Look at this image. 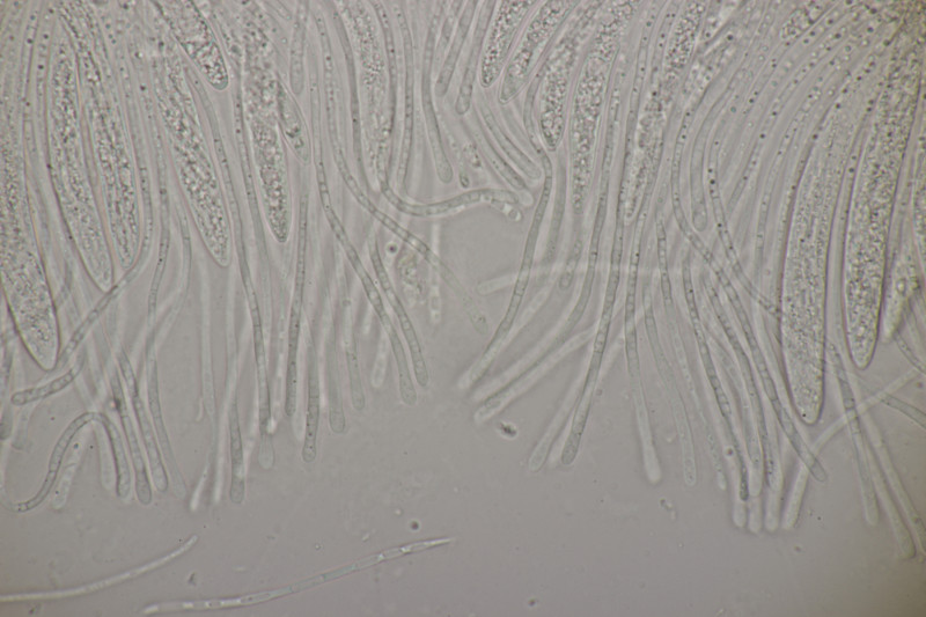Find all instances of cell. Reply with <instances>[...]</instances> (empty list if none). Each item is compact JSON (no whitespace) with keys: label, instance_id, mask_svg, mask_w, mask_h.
Wrapping results in <instances>:
<instances>
[{"label":"cell","instance_id":"obj_9","mask_svg":"<svg viewBox=\"0 0 926 617\" xmlns=\"http://www.w3.org/2000/svg\"><path fill=\"white\" fill-rule=\"evenodd\" d=\"M495 9V2L484 3L479 21L474 33L473 46L470 50L465 75H463L458 100L455 102V112L459 115H465L472 104L474 84L477 75V66H479L481 51L483 48L485 34L488 32L489 22L492 12Z\"/></svg>","mask_w":926,"mask_h":617},{"label":"cell","instance_id":"obj_16","mask_svg":"<svg viewBox=\"0 0 926 617\" xmlns=\"http://www.w3.org/2000/svg\"><path fill=\"white\" fill-rule=\"evenodd\" d=\"M308 7L310 5L307 2L299 3L295 27H293L290 77L291 90L296 95L303 93L305 85L304 54Z\"/></svg>","mask_w":926,"mask_h":617},{"label":"cell","instance_id":"obj_18","mask_svg":"<svg viewBox=\"0 0 926 617\" xmlns=\"http://www.w3.org/2000/svg\"><path fill=\"white\" fill-rule=\"evenodd\" d=\"M134 405L139 424H141L146 452H148L149 455L154 486H156L158 491L163 492L164 494V492H166L168 489V476L163 458H161L157 440L154 438L153 431L151 430V426L148 422V418H146L145 415L143 403L141 399L138 398V396H135L134 398Z\"/></svg>","mask_w":926,"mask_h":617},{"label":"cell","instance_id":"obj_20","mask_svg":"<svg viewBox=\"0 0 926 617\" xmlns=\"http://www.w3.org/2000/svg\"><path fill=\"white\" fill-rule=\"evenodd\" d=\"M328 387H329V424L336 435H342L347 422L343 410L340 372H338L335 355L328 358Z\"/></svg>","mask_w":926,"mask_h":617},{"label":"cell","instance_id":"obj_12","mask_svg":"<svg viewBox=\"0 0 926 617\" xmlns=\"http://www.w3.org/2000/svg\"><path fill=\"white\" fill-rule=\"evenodd\" d=\"M296 593L297 591L295 589V584H292L290 586L282 587V589L245 594V596L225 599L178 602V604L166 605L167 607L161 608L160 611H180V609H185V611H218V609L264 604V602L288 597L291 596V594Z\"/></svg>","mask_w":926,"mask_h":617},{"label":"cell","instance_id":"obj_15","mask_svg":"<svg viewBox=\"0 0 926 617\" xmlns=\"http://www.w3.org/2000/svg\"><path fill=\"white\" fill-rule=\"evenodd\" d=\"M477 7V2H469L463 11L462 16L459 21L457 32H455L453 43L446 57V61L443 65L442 72H440L439 78L436 84V94L438 97L443 98L450 87V83L453 77L455 66H457L463 44L467 39V35L472 26L474 19L475 10Z\"/></svg>","mask_w":926,"mask_h":617},{"label":"cell","instance_id":"obj_23","mask_svg":"<svg viewBox=\"0 0 926 617\" xmlns=\"http://www.w3.org/2000/svg\"><path fill=\"white\" fill-rule=\"evenodd\" d=\"M75 377V372L71 371L68 374H65L64 377L58 378L47 386L29 389V391L17 393L13 396L12 402L14 405L22 406L26 405V403L46 398L48 395L62 391L63 388L72 383Z\"/></svg>","mask_w":926,"mask_h":617},{"label":"cell","instance_id":"obj_19","mask_svg":"<svg viewBox=\"0 0 926 617\" xmlns=\"http://www.w3.org/2000/svg\"><path fill=\"white\" fill-rule=\"evenodd\" d=\"M123 424L130 447L132 466H134L136 495L139 503L149 506L153 496L148 468H146L141 447H139L136 433L127 414L123 415Z\"/></svg>","mask_w":926,"mask_h":617},{"label":"cell","instance_id":"obj_17","mask_svg":"<svg viewBox=\"0 0 926 617\" xmlns=\"http://www.w3.org/2000/svg\"><path fill=\"white\" fill-rule=\"evenodd\" d=\"M232 482L230 497L234 504L244 502L246 492V469L244 444H242L237 408H233L230 420Z\"/></svg>","mask_w":926,"mask_h":617},{"label":"cell","instance_id":"obj_3","mask_svg":"<svg viewBox=\"0 0 926 617\" xmlns=\"http://www.w3.org/2000/svg\"><path fill=\"white\" fill-rule=\"evenodd\" d=\"M381 192L387 198V201L406 215L420 218H429V217H445L451 215L453 212L458 210L465 209L467 207H472V205L479 204L481 202H495V203H510L516 204L518 202L517 195H514L507 190H498V189H476L470 190L465 194L455 196L443 202L432 203V204H411L406 201H403L400 196L396 195L391 187H389L388 182L381 183Z\"/></svg>","mask_w":926,"mask_h":617},{"label":"cell","instance_id":"obj_4","mask_svg":"<svg viewBox=\"0 0 926 617\" xmlns=\"http://www.w3.org/2000/svg\"><path fill=\"white\" fill-rule=\"evenodd\" d=\"M370 255L382 291H384L389 305L392 306L396 318L399 319L404 339H406L408 343L417 383L423 388L428 387L430 376L428 367H426L421 342L418 340L414 323L410 320L406 308H404L398 293H396L394 289L391 278H389L376 241H374V244L372 242L370 246Z\"/></svg>","mask_w":926,"mask_h":617},{"label":"cell","instance_id":"obj_6","mask_svg":"<svg viewBox=\"0 0 926 617\" xmlns=\"http://www.w3.org/2000/svg\"><path fill=\"white\" fill-rule=\"evenodd\" d=\"M623 233V217L619 211V218H617L616 231L614 235L611 268H609L604 305H602V313L598 332L594 339L593 357L591 361L592 363H602V358H604L605 350L607 347L609 332H611L617 290H619L621 279Z\"/></svg>","mask_w":926,"mask_h":617},{"label":"cell","instance_id":"obj_11","mask_svg":"<svg viewBox=\"0 0 926 617\" xmlns=\"http://www.w3.org/2000/svg\"><path fill=\"white\" fill-rule=\"evenodd\" d=\"M600 367L601 365L591 363L589 372H587L582 399H580L578 403L575 416H573L572 420L571 432L567 439V443L564 445L562 462L565 466H570L572 462L576 460L587 420H589L594 389L599 379Z\"/></svg>","mask_w":926,"mask_h":617},{"label":"cell","instance_id":"obj_5","mask_svg":"<svg viewBox=\"0 0 926 617\" xmlns=\"http://www.w3.org/2000/svg\"><path fill=\"white\" fill-rule=\"evenodd\" d=\"M438 21L439 16L433 18L429 28L428 40H426L424 49L422 102L426 127H428L433 158H435L439 179L444 183H450L453 180V170L444 150L442 136H440L438 120L435 112V106H433L431 95V69L433 63V55H435Z\"/></svg>","mask_w":926,"mask_h":617},{"label":"cell","instance_id":"obj_24","mask_svg":"<svg viewBox=\"0 0 926 617\" xmlns=\"http://www.w3.org/2000/svg\"><path fill=\"white\" fill-rule=\"evenodd\" d=\"M347 357L352 406H354L357 411H363L366 406V399L362 379H360L359 363L355 347L348 349Z\"/></svg>","mask_w":926,"mask_h":617},{"label":"cell","instance_id":"obj_10","mask_svg":"<svg viewBox=\"0 0 926 617\" xmlns=\"http://www.w3.org/2000/svg\"><path fill=\"white\" fill-rule=\"evenodd\" d=\"M308 406L306 416V430L301 458L305 464H312L318 457V435L320 426V379L315 352H310L308 362Z\"/></svg>","mask_w":926,"mask_h":617},{"label":"cell","instance_id":"obj_2","mask_svg":"<svg viewBox=\"0 0 926 617\" xmlns=\"http://www.w3.org/2000/svg\"><path fill=\"white\" fill-rule=\"evenodd\" d=\"M336 238L338 241H340L345 254H347L352 268L355 269L356 274L360 279V283H362L365 295L374 308V312H376L378 315L380 323L382 327H384L385 333L388 336L389 343L392 345L396 366H398L401 399L404 405L408 407H414L416 406L418 398L416 388L413 384V378H411L406 351H404L400 336L398 332H396L391 318H389L377 285L374 284L370 274L367 273V270L365 269L362 260H360L356 248L354 245H352V242L348 237L347 231H338L336 233Z\"/></svg>","mask_w":926,"mask_h":617},{"label":"cell","instance_id":"obj_22","mask_svg":"<svg viewBox=\"0 0 926 617\" xmlns=\"http://www.w3.org/2000/svg\"><path fill=\"white\" fill-rule=\"evenodd\" d=\"M483 115L485 121L488 123V127L492 131V134L496 137L499 145L502 146V149L509 154V157L517 163V165L523 170L529 178L539 179L541 172L539 168L536 167L531 160H529L523 152H521L516 145H514L510 138L507 137L501 128H499L495 116L492 115L489 108H483Z\"/></svg>","mask_w":926,"mask_h":617},{"label":"cell","instance_id":"obj_7","mask_svg":"<svg viewBox=\"0 0 926 617\" xmlns=\"http://www.w3.org/2000/svg\"><path fill=\"white\" fill-rule=\"evenodd\" d=\"M398 19L404 44V57H406V100H404L406 107H404V131L399 165V182L403 185L406 181L414 132V51L408 22L402 11L398 12Z\"/></svg>","mask_w":926,"mask_h":617},{"label":"cell","instance_id":"obj_1","mask_svg":"<svg viewBox=\"0 0 926 617\" xmlns=\"http://www.w3.org/2000/svg\"><path fill=\"white\" fill-rule=\"evenodd\" d=\"M546 211V205L543 204H539L538 208L535 210L531 229H529L528 232L525 252L523 260H521L516 285H514L510 299V305L507 307V311L504 315L501 325H499L497 332L495 333L494 337H492L488 348L483 352L480 361L477 362L472 367V370L467 373L466 379L469 381V383H476V381L481 379L484 376V373L489 370V367L492 363H494L497 355L499 354V351H501L503 348V344L506 340V337L509 336L514 322H516L520 306L523 304L529 281H531L536 244H538L541 225L543 219H545Z\"/></svg>","mask_w":926,"mask_h":617},{"label":"cell","instance_id":"obj_21","mask_svg":"<svg viewBox=\"0 0 926 617\" xmlns=\"http://www.w3.org/2000/svg\"><path fill=\"white\" fill-rule=\"evenodd\" d=\"M105 423L110 443H112L115 461L116 494L121 499H127L131 492L132 476L126 450H124L120 432L117 431L114 424L110 423L108 420H105Z\"/></svg>","mask_w":926,"mask_h":617},{"label":"cell","instance_id":"obj_13","mask_svg":"<svg viewBox=\"0 0 926 617\" xmlns=\"http://www.w3.org/2000/svg\"><path fill=\"white\" fill-rule=\"evenodd\" d=\"M428 262L430 266L437 271L438 275L442 277L443 281L448 285V288L453 291L455 297L459 299L463 310L467 313L476 332L481 335H487L489 332L488 320L480 311L479 306L475 304V301L472 296L469 295L465 286L461 284L458 277L454 275L453 271L448 268L435 253L431 255Z\"/></svg>","mask_w":926,"mask_h":617},{"label":"cell","instance_id":"obj_8","mask_svg":"<svg viewBox=\"0 0 926 617\" xmlns=\"http://www.w3.org/2000/svg\"><path fill=\"white\" fill-rule=\"evenodd\" d=\"M92 418L93 415L91 414L80 416L75 422H72L68 426V429L63 432V435L60 439H58V442L55 445L53 453L50 455L46 480H44L42 483L40 491L32 499H29V501L19 504L17 506L18 512L25 513L32 511L36 508H39V506L44 501H46V498L49 496L51 490H53L55 486L58 475H60L65 454L68 452V448L73 438L76 437L80 429L84 428L88 422L92 421Z\"/></svg>","mask_w":926,"mask_h":617},{"label":"cell","instance_id":"obj_14","mask_svg":"<svg viewBox=\"0 0 926 617\" xmlns=\"http://www.w3.org/2000/svg\"><path fill=\"white\" fill-rule=\"evenodd\" d=\"M282 91L281 115L284 135L288 138L298 158L306 164L307 161L310 160L311 152L305 123L303 119H301L296 102L289 98V95L286 94L283 87Z\"/></svg>","mask_w":926,"mask_h":617}]
</instances>
